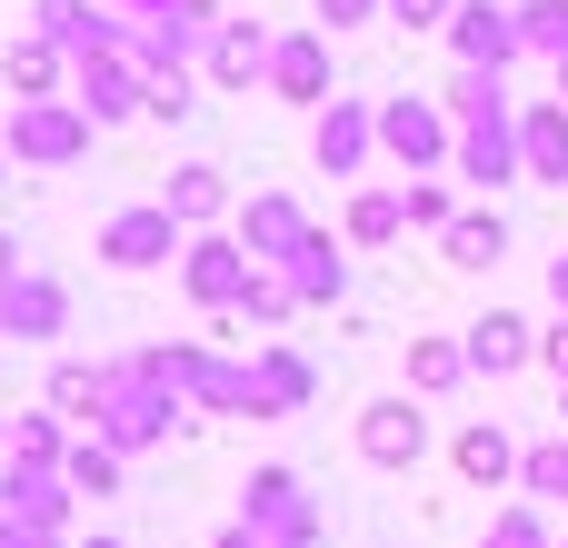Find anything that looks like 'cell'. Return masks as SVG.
I'll use <instances>...</instances> for the list:
<instances>
[{"label": "cell", "mask_w": 568, "mask_h": 548, "mask_svg": "<svg viewBox=\"0 0 568 548\" xmlns=\"http://www.w3.org/2000/svg\"><path fill=\"white\" fill-rule=\"evenodd\" d=\"M180 429H190V399H170V389L140 369V349H130V359H100V409H90V439H100V449L140 459V449H170Z\"/></svg>", "instance_id": "1"}, {"label": "cell", "mask_w": 568, "mask_h": 548, "mask_svg": "<svg viewBox=\"0 0 568 548\" xmlns=\"http://www.w3.org/2000/svg\"><path fill=\"white\" fill-rule=\"evenodd\" d=\"M379 160H399L409 180H449V160H459V120H449L439 100L399 90V100H379Z\"/></svg>", "instance_id": "2"}, {"label": "cell", "mask_w": 568, "mask_h": 548, "mask_svg": "<svg viewBox=\"0 0 568 548\" xmlns=\"http://www.w3.org/2000/svg\"><path fill=\"white\" fill-rule=\"evenodd\" d=\"M90 140H100V120L80 110V100H10V160L20 170H70V160H90Z\"/></svg>", "instance_id": "3"}, {"label": "cell", "mask_w": 568, "mask_h": 548, "mask_svg": "<svg viewBox=\"0 0 568 548\" xmlns=\"http://www.w3.org/2000/svg\"><path fill=\"white\" fill-rule=\"evenodd\" d=\"M180 250H190V230L160 210V200H130V210H110L100 220V270H180Z\"/></svg>", "instance_id": "4"}, {"label": "cell", "mask_w": 568, "mask_h": 548, "mask_svg": "<svg viewBox=\"0 0 568 548\" xmlns=\"http://www.w3.org/2000/svg\"><path fill=\"white\" fill-rule=\"evenodd\" d=\"M240 519L260 529V539H290V548H320V499H310V479L300 469H250L240 479Z\"/></svg>", "instance_id": "5"}, {"label": "cell", "mask_w": 568, "mask_h": 548, "mask_svg": "<svg viewBox=\"0 0 568 548\" xmlns=\"http://www.w3.org/2000/svg\"><path fill=\"white\" fill-rule=\"evenodd\" d=\"M449 180H469V190H509V180H529V170H519V100H489V110L459 120V160H449Z\"/></svg>", "instance_id": "6"}, {"label": "cell", "mask_w": 568, "mask_h": 548, "mask_svg": "<svg viewBox=\"0 0 568 548\" xmlns=\"http://www.w3.org/2000/svg\"><path fill=\"white\" fill-rule=\"evenodd\" d=\"M250 280H260V260H250L230 230H190V250H180V290H190L210 319H230V309L250 300Z\"/></svg>", "instance_id": "7"}, {"label": "cell", "mask_w": 568, "mask_h": 548, "mask_svg": "<svg viewBox=\"0 0 568 548\" xmlns=\"http://www.w3.org/2000/svg\"><path fill=\"white\" fill-rule=\"evenodd\" d=\"M359 459L369 469H389V479H409L419 459H429V399H409V389H389V399H369L359 409Z\"/></svg>", "instance_id": "8"}, {"label": "cell", "mask_w": 568, "mask_h": 548, "mask_svg": "<svg viewBox=\"0 0 568 548\" xmlns=\"http://www.w3.org/2000/svg\"><path fill=\"white\" fill-rule=\"evenodd\" d=\"M310 160H320L329 180H359V170L379 160V100H329V110L310 120Z\"/></svg>", "instance_id": "9"}, {"label": "cell", "mask_w": 568, "mask_h": 548, "mask_svg": "<svg viewBox=\"0 0 568 548\" xmlns=\"http://www.w3.org/2000/svg\"><path fill=\"white\" fill-rule=\"evenodd\" d=\"M449 50H459L469 70H509V60H529V40H519V0H459V10H449Z\"/></svg>", "instance_id": "10"}, {"label": "cell", "mask_w": 568, "mask_h": 548, "mask_svg": "<svg viewBox=\"0 0 568 548\" xmlns=\"http://www.w3.org/2000/svg\"><path fill=\"white\" fill-rule=\"evenodd\" d=\"M270 100H290V110H329L339 90H329V30H280L270 40Z\"/></svg>", "instance_id": "11"}, {"label": "cell", "mask_w": 568, "mask_h": 548, "mask_svg": "<svg viewBox=\"0 0 568 548\" xmlns=\"http://www.w3.org/2000/svg\"><path fill=\"white\" fill-rule=\"evenodd\" d=\"M230 240H240V250H250L260 270H280V260H290V250L310 240V210H300L290 190H250V200L230 210Z\"/></svg>", "instance_id": "12"}, {"label": "cell", "mask_w": 568, "mask_h": 548, "mask_svg": "<svg viewBox=\"0 0 568 548\" xmlns=\"http://www.w3.org/2000/svg\"><path fill=\"white\" fill-rule=\"evenodd\" d=\"M250 399H260V419H300V409L320 399L310 349H290V339H250Z\"/></svg>", "instance_id": "13"}, {"label": "cell", "mask_w": 568, "mask_h": 548, "mask_svg": "<svg viewBox=\"0 0 568 548\" xmlns=\"http://www.w3.org/2000/svg\"><path fill=\"white\" fill-rule=\"evenodd\" d=\"M70 100L110 130V120H140V110H150V80H140L120 50H90V60H70Z\"/></svg>", "instance_id": "14"}, {"label": "cell", "mask_w": 568, "mask_h": 548, "mask_svg": "<svg viewBox=\"0 0 568 548\" xmlns=\"http://www.w3.org/2000/svg\"><path fill=\"white\" fill-rule=\"evenodd\" d=\"M280 280H290V300H300V309H339V300H349V240L310 220V240L280 260Z\"/></svg>", "instance_id": "15"}, {"label": "cell", "mask_w": 568, "mask_h": 548, "mask_svg": "<svg viewBox=\"0 0 568 548\" xmlns=\"http://www.w3.org/2000/svg\"><path fill=\"white\" fill-rule=\"evenodd\" d=\"M0 339H70V290L50 280V270H20L10 290H0Z\"/></svg>", "instance_id": "16"}, {"label": "cell", "mask_w": 568, "mask_h": 548, "mask_svg": "<svg viewBox=\"0 0 568 548\" xmlns=\"http://www.w3.org/2000/svg\"><path fill=\"white\" fill-rule=\"evenodd\" d=\"M200 80L210 90H270V30L260 20H220L210 50H200Z\"/></svg>", "instance_id": "17"}, {"label": "cell", "mask_w": 568, "mask_h": 548, "mask_svg": "<svg viewBox=\"0 0 568 548\" xmlns=\"http://www.w3.org/2000/svg\"><path fill=\"white\" fill-rule=\"evenodd\" d=\"M459 349H469V369H479V379H519V369L539 359V329H529L519 309H479V319L459 329Z\"/></svg>", "instance_id": "18"}, {"label": "cell", "mask_w": 568, "mask_h": 548, "mask_svg": "<svg viewBox=\"0 0 568 548\" xmlns=\"http://www.w3.org/2000/svg\"><path fill=\"white\" fill-rule=\"evenodd\" d=\"M160 210L180 220V230H230V170H210V160H180L170 170V190H160Z\"/></svg>", "instance_id": "19"}, {"label": "cell", "mask_w": 568, "mask_h": 548, "mask_svg": "<svg viewBox=\"0 0 568 548\" xmlns=\"http://www.w3.org/2000/svg\"><path fill=\"white\" fill-rule=\"evenodd\" d=\"M519 170L539 190H568V100H519Z\"/></svg>", "instance_id": "20"}, {"label": "cell", "mask_w": 568, "mask_h": 548, "mask_svg": "<svg viewBox=\"0 0 568 548\" xmlns=\"http://www.w3.org/2000/svg\"><path fill=\"white\" fill-rule=\"evenodd\" d=\"M0 90H10V100H70V50H50L40 30H20V40L0 50Z\"/></svg>", "instance_id": "21"}, {"label": "cell", "mask_w": 568, "mask_h": 548, "mask_svg": "<svg viewBox=\"0 0 568 548\" xmlns=\"http://www.w3.org/2000/svg\"><path fill=\"white\" fill-rule=\"evenodd\" d=\"M339 240H349V250H399V240H409V200H399V180H369V190H349V210H339Z\"/></svg>", "instance_id": "22"}, {"label": "cell", "mask_w": 568, "mask_h": 548, "mask_svg": "<svg viewBox=\"0 0 568 548\" xmlns=\"http://www.w3.org/2000/svg\"><path fill=\"white\" fill-rule=\"evenodd\" d=\"M449 469H459L469 489H519V439H509L499 419H469V429L449 439Z\"/></svg>", "instance_id": "23"}, {"label": "cell", "mask_w": 568, "mask_h": 548, "mask_svg": "<svg viewBox=\"0 0 568 548\" xmlns=\"http://www.w3.org/2000/svg\"><path fill=\"white\" fill-rule=\"evenodd\" d=\"M0 519H30V529L70 539V479L60 469H0Z\"/></svg>", "instance_id": "24"}, {"label": "cell", "mask_w": 568, "mask_h": 548, "mask_svg": "<svg viewBox=\"0 0 568 548\" xmlns=\"http://www.w3.org/2000/svg\"><path fill=\"white\" fill-rule=\"evenodd\" d=\"M50 50H70V60H90V50H120V10H100V0H40V20H30Z\"/></svg>", "instance_id": "25"}, {"label": "cell", "mask_w": 568, "mask_h": 548, "mask_svg": "<svg viewBox=\"0 0 568 548\" xmlns=\"http://www.w3.org/2000/svg\"><path fill=\"white\" fill-rule=\"evenodd\" d=\"M439 260H449V270H499V260H509V220H499V210H459V220L439 230Z\"/></svg>", "instance_id": "26"}, {"label": "cell", "mask_w": 568, "mask_h": 548, "mask_svg": "<svg viewBox=\"0 0 568 548\" xmlns=\"http://www.w3.org/2000/svg\"><path fill=\"white\" fill-rule=\"evenodd\" d=\"M190 409H210V419H260V399H250V359H200V379H190Z\"/></svg>", "instance_id": "27"}, {"label": "cell", "mask_w": 568, "mask_h": 548, "mask_svg": "<svg viewBox=\"0 0 568 548\" xmlns=\"http://www.w3.org/2000/svg\"><path fill=\"white\" fill-rule=\"evenodd\" d=\"M479 369H469V349L459 339H409V399H449V389H469Z\"/></svg>", "instance_id": "28"}, {"label": "cell", "mask_w": 568, "mask_h": 548, "mask_svg": "<svg viewBox=\"0 0 568 548\" xmlns=\"http://www.w3.org/2000/svg\"><path fill=\"white\" fill-rule=\"evenodd\" d=\"M70 439H80V429H70L60 409H30V419H10V459H0V469H60Z\"/></svg>", "instance_id": "29"}, {"label": "cell", "mask_w": 568, "mask_h": 548, "mask_svg": "<svg viewBox=\"0 0 568 548\" xmlns=\"http://www.w3.org/2000/svg\"><path fill=\"white\" fill-rule=\"evenodd\" d=\"M519 499L568 509V429H549V439H529V449H519Z\"/></svg>", "instance_id": "30"}, {"label": "cell", "mask_w": 568, "mask_h": 548, "mask_svg": "<svg viewBox=\"0 0 568 548\" xmlns=\"http://www.w3.org/2000/svg\"><path fill=\"white\" fill-rule=\"evenodd\" d=\"M40 409H60L70 429H90V409H100V359H50V389H40Z\"/></svg>", "instance_id": "31"}, {"label": "cell", "mask_w": 568, "mask_h": 548, "mask_svg": "<svg viewBox=\"0 0 568 548\" xmlns=\"http://www.w3.org/2000/svg\"><path fill=\"white\" fill-rule=\"evenodd\" d=\"M120 469H130V459H120V449H100L90 429H80V439H70V459H60L70 499H120Z\"/></svg>", "instance_id": "32"}, {"label": "cell", "mask_w": 568, "mask_h": 548, "mask_svg": "<svg viewBox=\"0 0 568 548\" xmlns=\"http://www.w3.org/2000/svg\"><path fill=\"white\" fill-rule=\"evenodd\" d=\"M479 548H559V519H549L539 499H509V509H489Z\"/></svg>", "instance_id": "33"}, {"label": "cell", "mask_w": 568, "mask_h": 548, "mask_svg": "<svg viewBox=\"0 0 568 548\" xmlns=\"http://www.w3.org/2000/svg\"><path fill=\"white\" fill-rule=\"evenodd\" d=\"M489 100H509V70H469V60H459V70H449V90H439V110H449V120H469V110H489Z\"/></svg>", "instance_id": "34"}, {"label": "cell", "mask_w": 568, "mask_h": 548, "mask_svg": "<svg viewBox=\"0 0 568 548\" xmlns=\"http://www.w3.org/2000/svg\"><path fill=\"white\" fill-rule=\"evenodd\" d=\"M230 319H240V329H280V319H300V300H290V280H280V270H260V280H250V300H240Z\"/></svg>", "instance_id": "35"}, {"label": "cell", "mask_w": 568, "mask_h": 548, "mask_svg": "<svg viewBox=\"0 0 568 548\" xmlns=\"http://www.w3.org/2000/svg\"><path fill=\"white\" fill-rule=\"evenodd\" d=\"M519 40L539 60H568V0H519Z\"/></svg>", "instance_id": "36"}, {"label": "cell", "mask_w": 568, "mask_h": 548, "mask_svg": "<svg viewBox=\"0 0 568 548\" xmlns=\"http://www.w3.org/2000/svg\"><path fill=\"white\" fill-rule=\"evenodd\" d=\"M399 200H409V230H429V240L459 220V190L449 180H399Z\"/></svg>", "instance_id": "37"}, {"label": "cell", "mask_w": 568, "mask_h": 548, "mask_svg": "<svg viewBox=\"0 0 568 548\" xmlns=\"http://www.w3.org/2000/svg\"><path fill=\"white\" fill-rule=\"evenodd\" d=\"M190 110H200V80H190V70L150 80V120H190Z\"/></svg>", "instance_id": "38"}, {"label": "cell", "mask_w": 568, "mask_h": 548, "mask_svg": "<svg viewBox=\"0 0 568 548\" xmlns=\"http://www.w3.org/2000/svg\"><path fill=\"white\" fill-rule=\"evenodd\" d=\"M389 20V0H320V30H369Z\"/></svg>", "instance_id": "39"}, {"label": "cell", "mask_w": 568, "mask_h": 548, "mask_svg": "<svg viewBox=\"0 0 568 548\" xmlns=\"http://www.w3.org/2000/svg\"><path fill=\"white\" fill-rule=\"evenodd\" d=\"M449 10H459V0H389L399 30H449Z\"/></svg>", "instance_id": "40"}, {"label": "cell", "mask_w": 568, "mask_h": 548, "mask_svg": "<svg viewBox=\"0 0 568 548\" xmlns=\"http://www.w3.org/2000/svg\"><path fill=\"white\" fill-rule=\"evenodd\" d=\"M539 369H549V379H568V319H549V329H539Z\"/></svg>", "instance_id": "41"}, {"label": "cell", "mask_w": 568, "mask_h": 548, "mask_svg": "<svg viewBox=\"0 0 568 548\" xmlns=\"http://www.w3.org/2000/svg\"><path fill=\"white\" fill-rule=\"evenodd\" d=\"M0 548H70V539H50V529H30V519H0Z\"/></svg>", "instance_id": "42"}, {"label": "cell", "mask_w": 568, "mask_h": 548, "mask_svg": "<svg viewBox=\"0 0 568 548\" xmlns=\"http://www.w3.org/2000/svg\"><path fill=\"white\" fill-rule=\"evenodd\" d=\"M210 548H290V539H260L250 519H230V529H220V539H210Z\"/></svg>", "instance_id": "43"}, {"label": "cell", "mask_w": 568, "mask_h": 548, "mask_svg": "<svg viewBox=\"0 0 568 548\" xmlns=\"http://www.w3.org/2000/svg\"><path fill=\"white\" fill-rule=\"evenodd\" d=\"M549 309H559V319H568V250H559V260H549Z\"/></svg>", "instance_id": "44"}, {"label": "cell", "mask_w": 568, "mask_h": 548, "mask_svg": "<svg viewBox=\"0 0 568 548\" xmlns=\"http://www.w3.org/2000/svg\"><path fill=\"white\" fill-rule=\"evenodd\" d=\"M20 270H30V260H20V240H10V230H0V290H10V280H20Z\"/></svg>", "instance_id": "45"}, {"label": "cell", "mask_w": 568, "mask_h": 548, "mask_svg": "<svg viewBox=\"0 0 568 548\" xmlns=\"http://www.w3.org/2000/svg\"><path fill=\"white\" fill-rule=\"evenodd\" d=\"M100 10H120V20H140V10H170V0H100Z\"/></svg>", "instance_id": "46"}, {"label": "cell", "mask_w": 568, "mask_h": 548, "mask_svg": "<svg viewBox=\"0 0 568 548\" xmlns=\"http://www.w3.org/2000/svg\"><path fill=\"white\" fill-rule=\"evenodd\" d=\"M70 548H130V539H110V529H90V539H70Z\"/></svg>", "instance_id": "47"}, {"label": "cell", "mask_w": 568, "mask_h": 548, "mask_svg": "<svg viewBox=\"0 0 568 548\" xmlns=\"http://www.w3.org/2000/svg\"><path fill=\"white\" fill-rule=\"evenodd\" d=\"M549 70H559V90H549V100H568V60H549Z\"/></svg>", "instance_id": "48"}, {"label": "cell", "mask_w": 568, "mask_h": 548, "mask_svg": "<svg viewBox=\"0 0 568 548\" xmlns=\"http://www.w3.org/2000/svg\"><path fill=\"white\" fill-rule=\"evenodd\" d=\"M0 459H10V409H0Z\"/></svg>", "instance_id": "49"}, {"label": "cell", "mask_w": 568, "mask_h": 548, "mask_svg": "<svg viewBox=\"0 0 568 548\" xmlns=\"http://www.w3.org/2000/svg\"><path fill=\"white\" fill-rule=\"evenodd\" d=\"M559 429H568V379H559Z\"/></svg>", "instance_id": "50"}, {"label": "cell", "mask_w": 568, "mask_h": 548, "mask_svg": "<svg viewBox=\"0 0 568 548\" xmlns=\"http://www.w3.org/2000/svg\"><path fill=\"white\" fill-rule=\"evenodd\" d=\"M0 180H10V150H0Z\"/></svg>", "instance_id": "51"}, {"label": "cell", "mask_w": 568, "mask_h": 548, "mask_svg": "<svg viewBox=\"0 0 568 548\" xmlns=\"http://www.w3.org/2000/svg\"><path fill=\"white\" fill-rule=\"evenodd\" d=\"M559 548H568V529H559Z\"/></svg>", "instance_id": "52"}]
</instances>
